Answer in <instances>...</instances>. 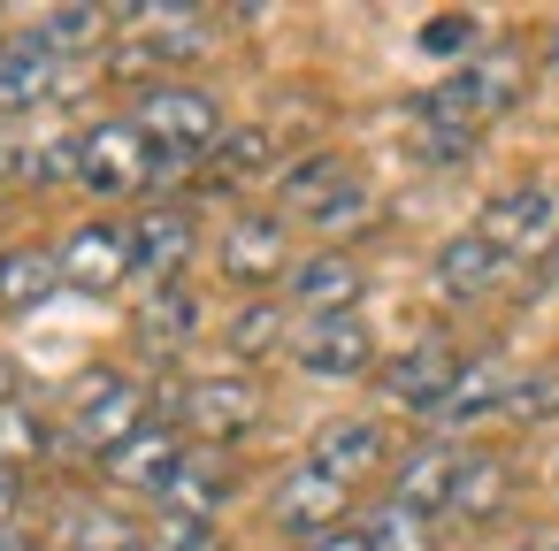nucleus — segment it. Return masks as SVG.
Returning a JSON list of instances; mask_svg holds the SVG:
<instances>
[{
  "mask_svg": "<svg viewBox=\"0 0 559 551\" xmlns=\"http://www.w3.org/2000/svg\"><path fill=\"white\" fill-rule=\"evenodd\" d=\"M123 230H131V268H139V276H154V284H185V261H192V245H200V223H192L185 200L139 207Z\"/></svg>",
  "mask_w": 559,
  "mask_h": 551,
  "instance_id": "obj_8",
  "label": "nucleus"
},
{
  "mask_svg": "<svg viewBox=\"0 0 559 551\" xmlns=\"http://www.w3.org/2000/svg\"><path fill=\"white\" fill-rule=\"evenodd\" d=\"M131 551H146V543H131Z\"/></svg>",
  "mask_w": 559,
  "mask_h": 551,
  "instance_id": "obj_46",
  "label": "nucleus"
},
{
  "mask_svg": "<svg viewBox=\"0 0 559 551\" xmlns=\"http://www.w3.org/2000/svg\"><path fill=\"white\" fill-rule=\"evenodd\" d=\"M78 169H85V139H70V131L62 139H32V154H24L32 184H70Z\"/></svg>",
  "mask_w": 559,
  "mask_h": 551,
  "instance_id": "obj_31",
  "label": "nucleus"
},
{
  "mask_svg": "<svg viewBox=\"0 0 559 551\" xmlns=\"http://www.w3.org/2000/svg\"><path fill=\"white\" fill-rule=\"evenodd\" d=\"M345 184H353L345 154H307V161H292V169L276 177L284 207H292V215H307V223H314V215H322V207H330V200H337Z\"/></svg>",
  "mask_w": 559,
  "mask_h": 551,
  "instance_id": "obj_20",
  "label": "nucleus"
},
{
  "mask_svg": "<svg viewBox=\"0 0 559 551\" xmlns=\"http://www.w3.org/2000/svg\"><path fill=\"white\" fill-rule=\"evenodd\" d=\"M460 467H467V452H460V444H444V436H429V444H414V452L399 459L391 498H399V505H414V513H452Z\"/></svg>",
  "mask_w": 559,
  "mask_h": 551,
  "instance_id": "obj_16",
  "label": "nucleus"
},
{
  "mask_svg": "<svg viewBox=\"0 0 559 551\" xmlns=\"http://www.w3.org/2000/svg\"><path fill=\"white\" fill-rule=\"evenodd\" d=\"M353 223H368V184H360V177H353V184L314 215V230H353Z\"/></svg>",
  "mask_w": 559,
  "mask_h": 551,
  "instance_id": "obj_36",
  "label": "nucleus"
},
{
  "mask_svg": "<svg viewBox=\"0 0 559 551\" xmlns=\"http://www.w3.org/2000/svg\"><path fill=\"white\" fill-rule=\"evenodd\" d=\"M506 268H513V261H506L483 230H460V238L437 245V291H444V299H483V291L506 284Z\"/></svg>",
  "mask_w": 559,
  "mask_h": 551,
  "instance_id": "obj_18",
  "label": "nucleus"
},
{
  "mask_svg": "<svg viewBox=\"0 0 559 551\" xmlns=\"http://www.w3.org/2000/svg\"><path fill=\"white\" fill-rule=\"evenodd\" d=\"M223 345H230L238 360H261V352H276V345H284V307H276V299H246V307L230 314Z\"/></svg>",
  "mask_w": 559,
  "mask_h": 551,
  "instance_id": "obj_29",
  "label": "nucleus"
},
{
  "mask_svg": "<svg viewBox=\"0 0 559 551\" xmlns=\"http://www.w3.org/2000/svg\"><path fill=\"white\" fill-rule=\"evenodd\" d=\"M146 551H223V528L215 520H185V513H162Z\"/></svg>",
  "mask_w": 559,
  "mask_h": 551,
  "instance_id": "obj_33",
  "label": "nucleus"
},
{
  "mask_svg": "<svg viewBox=\"0 0 559 551\" xmlns=\"http://www.w3.org/2000/svg\"><path fill=\"white\" fill-rule=\"evenodd\" d=\"M24 154H32V139L0 131V184H9V177H24Z\"/></svg>",
  "mask_w": 559,
  "mask_h": 551,
  "instance_id": "obj_38",
  "label": "nucleus"
},
{
  "mask_svg": "<svg viewBox=\"0 0 559 551\" xmlns=\"http://www.w3.org/2000/svg\"><path fill=\"white\" fill-rule=\"evenodd\" d=\"M551 490H559V452H551Z\"/></svg>",
  "mask_w": 559,
  "mask_h": 551,
  "instance_id": "obj_43",
  "label": "nucleus"
},
{
  "mask_svg": "<svg viewBox=\"0 0 559 551\" xmlns=\"http://www.w3.org/2000/svg\"><path fill=\"white\" fill-rule=\"evenodd\" d=\"M16 513H24V475L0 467V528H16Z\"/></svg>",
  "mask_w": 559,
  "mask_h": 551,
  "instance_id": "obj_37",
  "label": "nucleus"
},
{
  "mask_svg": "<svg viewBox=\"0 0 559 551\" xmlns=\"http://www.w3.org/2000/svg\"><path fill=\"white\" fill-rule=\"evenodd\" d=\"M521 100V55H490V62H460V70H444L429 93H421V123H437V131H483L490 116H506Z\"/></svg>",
  "mask_w": 559,
  "mask_h": 551,
  "instance_id": "obj_1",
  "label": "nucleus"
},
{
  "mask_svg": "<svg viewBox=\"0 0 559 551\" xmlns=\"http://www.w3.org/2000/svg\"><path fill=\"white\" fill-rule=\"evenodd\" d=\"M467 154H475L467 131H437V123L414 131V161H429V169H452V161H467Z\"/></svg>",
  "mask_w": 559,
  "mask_h": 551,
  "instance_id": "obj_35",
  "label": "nucleus"
},
{
  "mask_svg": "<svg viewBox=\"0 0 559 551\" xmlns=\"http://www.w3.org/2000/svg\"><path fill=\"white\" fill-rule=\"evenodd\" d=\"M78 139H85V169H78L85 192L131 200V192L154 184V139H146L131 116H123V123H93V131H78Z\"/></svg>",
  "mask_w": 559,
  "mask_h": 551,
  "instance_id": "obj_4",
  "label": "nucleus"
},
{
  "mask_svg": "<svg viewBox=\"0 0 559 551\" xmlns=\"http://www.w3.org/2000/svg\"><path fill=\"white\" fill-rule=\"evenodd\" d=\"M544 551H559V536H551V543H544Z\"/></svg>",
  "mask_w": 559,
  "mask_h": 551,
  "instance_id": "obj_44",
  "label": "nucleus"
},
{
  "mask_svg": "<svg viewBox=\"0 0 559 551\" xmlns=\"http://www.w3.org/2000/svg\"><path fill=\"white\" fill-rule=\"evenodd\" d=\"M292 360H299L307 375H360V368L376 360V330H368L360 314H322V322H299Z\"/></svg>",
  "mask_w": 559,
  "mask_h": 551,
  "instance_id": "obj_11",
  "label": "nucleus"
},
{
  "mask_svg": "<svg viewBox=\"0 0 559 551\" xmlns=\"http://www.w3.org/2000/svg\"><path fill=\"white\" fill-rule=\"evenodd\" d=\"M284 268H292V230H284V215H238V223L223 230V276H230V284L261 291V284H276Z\"/></svg>",
  "mask_w": 559,
  "mask_h": 551,
  "instance_id": "obj_10",
  "label": "nucleus"
},
{
  "mask_svg": "<svg viewBox=\"0 0 559 551\" xmlns=\"http://www.w3.org/2000/svg\"><path fill=\"white\" fill-rule=\"evenodd\" d=\"M139 337L162 345V352L192 345V337H200V299H192V284H154V299L139 307Z\"/></svg>",
  "mask_w": 559,
  "mask_h": 551,
  "instance_id": "obj_21",
  "label": "nucleus"
},
{
  "mask_svg": "<svg viewBox=\"0 0 559 551\" xmlns=\"http://www.w3.org/2000/svg\"><path fill=\"white\" fill-rule=\"evenodd\" d=\"M460 368H467V360H460L444 337H421L414 352H399V360L383 368V398L406 406V414H429V421H437L444 398H452V383H460Z\"/></svg>",
  "mask_w": 559,
  "mask_h": 551,
  "instance_id": "obj_9",
  "label": "nucleus"
},
{
  "mask_svg": "<svg viewBox=\"0 0 559 551\" xmlns=\"http://www.w3.org/2000/svg\"><path fill=\"white\" fill-rule=\"evenodd\" d=\"M322 475H337V482H360V475H376L383 459H391V429L376 421V414H337V421H322L314 429V452H307Z\"/></svg>",
  "mask_w": 559,
  "mask_h": 551,
  "instance_id": "obj_12",
  "label": "nucleus"
},
{
  "mask_svg": "<svg viewBox=\"0 0 559 551\" xmlns=\"http://www.w3.org/2000/svg\"><path fill=\"white\" fill-rule=\"evenodd\" d=\"M9 398H16V391H9V368H0V406H9Z\"/></svg>",
  "mask_w": 559,
  "mask_h": 551,
  "instance_id": "obj_42",
  "label": "nucleus"
},
{
  "mask_svg": "<svg viewBox=\"0 0 559 551\" xmlns=\"http://www.w3.org/2000/svg\"><path fill=\"white\" fill-rule=\"evenodd\" d=\"M55 291H62V261H55V253L24 245V253L0 261V307H9V314H32V307L55 299Z\"/></svg>",
  "mask_w": 559,
  "mask_h": 551,
  "instance_id": "obj_23",
  "label": "nucleus"
},
{
  "mask_svg": "<svg viewBox=\"0 0 559 551\" xmlns=\"http://www.w3.org/2000/svg\"><path fill=\"white\" fill-rule=\"evenodd\" d=\"M230 490H238L230 459H223L215 444H192V452H185V467H177V475H169V490H162V513H185V520H215V513L230 505Z\"/></svg>",
  "mask_w": 559,
  "mask_h": 551,
  "instance_id": "obj_17",
  "label": "nucleus"
},
{
  "mask_svg": "<svg viewBox=\"0 0 559 551\" xmlns=\"http://www.w3.org/2000/svg\"><path fill=\"white\" fill-rule=\"evenodd\" d=\"M185 452H192V444H185L169 421H146L139 436H123V444L100 459V475H108V482H123V490H154V498H162V490H169V475L185 467Z\"/></svg>",
  "mask_w": 559,
  "mask_h": 551,
  "instance_id": "obj_15",
  "label": "nucleus"
},
{
  "mask_svg": "<svg viewBox=\"0 0 559 551\" xmlns=\"http://www.w3.org/2000/svg\"><path fill=\"white\" fill-rule=\"evenodd\" d=\"M521 551H544V543H521Z\"/></svg>",
  "mask_w": 559,
  "mask_h": 551,
  "instance_id": "obj_45",
  "label": "nucleus"
},
{
  "mask_svg": "<svg viewBox=\"0 0 559 551\" xmlns=\"http://www.w3.org/2000/svg\"><path fill=\"white\" fill-rule=\"evenodd\" d=\"M108 32H116V9H47L32 39L47 55H78V47H100Z\"/></svg>",
  "mask_w": 559,
  "mask_h": 551,
  "instance_id": "obj_26",
  "label": "nucleus"
},
{
  "mask_svg": "<svg viewBox=\"0 0 559 551\" xmlns=\"http://www.w3.org/2000/svg\"><path fill=\"white\" fill-rule=\"evenodd\" d=\"M62 77V55H47L32 32L0 47V116H16V108H39Z\"/></svg>",
  "mask_w": 559,
  "mask_h": 551,
  "instance_id": "obj_19",
  "label": "nucleus"
},
{
  "mask_svg": "<svg viewBox=\"0 0 559 551\" xmlns=\"http://www.w3.org/2000/svg\"><path fill=\"white\" fill-rule=\"evenodd\" d=\"M55 543H62V551H131V543H146V536H131V520L108 513V505H70L62 528H55Z\"/></svg>",
  "mask_w": 559,
  "mask_h": 551,
  "instance_id": "obj_25",
  "label": "nucleus"
},
{
  "mask_svg": "<svg viewBox=\"0 0 559 551\" xmlns=\"http://www.w3.org/2000/svg\"><path fill=\"white\" fill-rule=\"evenodd\" d=\"M314 551H368V536H360V528H345V536H330V543H314Z\"/></svg>",
  "mask_w": 559,
  "mask_h": 551,
  "instance_id": "obj_39",
  "label": "nucleus"
},
{
  "mask_svg": "<svg viewBox=\"0 0 559 551\" xmlns=\"http://www.w3.org/2000/svg\"><path fill=\"white\" fill-rule=\"evenodd\" d=\"M506 490H513L506 459H498V452H467L460 490H452V513H460V520H498V513H506Z\"/></svg>",
  "mask_w": 559,
  "mask_h": 551,
  "instance_id": "obj_24",
  "label": "nucleus"
},
{
  "mask_svg": "<svg viewBox=\"0 0 559 551\" xmlns=\"http://www.w3.org/2000/svg\"><path fill=\"white\" fill-rule=\"evenodd\" d=\"M544 62H551V70H559V24H551V39H544Z\"/></svg>",
  "mask_w": 559,
  "mask_h": 551,
  "instance_id": "obj_41",
  "label": "nucleus"
},
{
  "mask_svg": "<svg viewBox=\"0 0 559 551\" xmlns=\"http://www.w3.org/2000/svg\"><path fill=\"white\" fill-rule=\"evenodd\" d=\"M475 39H483V24H475V16H460V9L429 16V32H421V47H429V55H467Z\"/></svg>",
  "mask_w": 559,
  "mask_h": 551,
  "instance_id": "obj_34",
  "label": "nucleus"
},
{
  "mask_svg": "<svg viewBox=\"0 0 559 551\" xmlns=\"http://www.w3.org/2000/svg\"><path fill=\"white\" fill-rule=\"evenodd\" d=\"M0 551H39L32 536H16V528H0Z\"/></svg>",
  "mask_w": 559,
  "mask_h": 551,
  "instance_id": "obj_40",
  "label": "nucleus"
},
{
  "mask_svg": "<svg viewBox=\"0 0 559 551\" xmlns=\"http://www.w3.org/2000/svg\"><path fill=\"white\" fill-rule=\"evenodd\" d=\"M55 261H62L70 291H116L131 276V230L123 223H85V230H70V245Z\"/></svg>",
  "mask_w": 559,
  "mask_h": 551,
  "instance_id": "obj_13",
  "label": "nucleus"
},
{
  "mask_svg": "<svg viewBox=\"0 0 559 551\" xmlns=\"http://www.w3.org/2000/svg\"><path fill=\"white\" fill-rule=\"evenodd\" d=\"M169 414H177L200 444H230V436H246V429L261 421V391H253L246 375H200V383L169 391Z\"/></svg>",
  "mask_w": 559,
  "mask_h": 551,
  "instance_id": "obj_6",
  "label": "nucleus"
},
{
  "mask_svg": "<svg viewBox=\"0 0 559 551\" xmlns=\"http://www.w3.org/2000/svg\"><path fill=\"white\" fill-rule=\"evenodd\" d=\"M506 261H544V253H559V192L551 184H528V192H506V200H490L483 207V223H475Z\"/></svg>",
  "mask_w": 559,
  "mask_h": 551,
  "instance_id": "obj_7",
  "label": "nucleus"
},
{
  "mask_svg": "<svg viewBox=\"0 0 559 551\" xmlns=\"http://www.w3.org/2000/svg\"><path fill=\"white\" fill-rule=\"evenodd\" d=\"M207 161H215V169H223V184H230V177H253V169H269V161H276V139H269L261 123H246V131H223Z\"/></svg>",
  "mask_w": 559,
  "mask_h": 551,
  "instance_id": "obj_30",
  "label": "nucleus"
},
{
  "mask_svg": "<svg viewBox=\"0 0 559 551\" xmlns=\"http://www.w3.org/2000/svg\"><path fill=\"white\" fill-rule=\"evenodd\" d=\"M551 406H559V368L513 375V391H506V421H544Z\"/></svg>",
  "mask_w": 559,
  "mask_h": 551,
  "instance_id": "obj_32",
  "label": "nucleus"
},
{
  "mask_svg": "<svg viewBox=\"0 0 559 551\" xmlns=\"http://www.w3.org/2000/svg\"><path fill=\"white\" fill-rule=\"evenodd\" d=\"M360 536H368V551H429V543H437L429 513H414V505H399V498H383V505L360 520Z\"/></svg>",
  "mask_w": 559,
  "mask_h": 551,
  "instance_id": "obj_27",
  "label": "nucleus"
},
{
  "mask_svg": "<svg viewBox=\"0 0 559 551\" xmlns=\"http://www.w3.org/2000/svg\"><path fill=\"white\" fill-rule=\"evenodd\" d=\"M131 123L162 146V154H215V139H223V108L207 100V93H192V85H154L139 108H131Z\"/></svg>",
  "mask_w": 559,
  "mask_h": 551,
  "instance_id": "obj_3",
  "label": "nucleus"
},
{
  "mask_svg": "<svg viewBox=\"0 0 559 551\" xmlns=\"http://www.w3.org/2000/svg\"><path fill=\"white\" fill-rule=\"evenodd\" d=\"M32 459H47V421H39L32 398H9V406H0V467L24 475Z\"/></svg>",
  "mask_w": 559,
  "mask_h": 551,
  "instance_id": "obj_28",
  "label": "nucleus"
},
{
  "mask_svg": "<svg viewBox=\"0 0 559 551\" xmlns=\"http://www.w3.org/2000/svg\"><path fill=\"white\" fill-rule=\"evenodd\" d=\"M345 513H353V482L322 475L314 459L284 467V482H276V498H269L276 536H292V543H307V551L330 543V536H345Z\"/></svg>",
  "mask_w": 559,
  "mask_h": 551,
  "instance_id": "obj_2",
  "label": "nucleus"
},
{
  "mask_svg": "<svg viewBox=\"0 0 559 551\" xmlns=\"http://www.w3.org/2000/svg\"><path fill=\"white\" fill-rule=\"evenodd\" d=\"M284 291H292V307H299L307 322H322V314H353L360 291H368V268H360L353 253H314V261H299V268L284 276Z\"/></svg>",
  "mask_w": 559,
  "mask_h": 551,
  "instance_id": "obj_14",
  "label": "nucleus"
},
{
  "mask_svg": "<svg viewBox=\"0 0 559 551\" xmlns=\"http://www.w3.org/2000/svg\"><path fill=\"white\" fill-rule=\"evenodd\" d=\"M506 391H513V368H506V360H467L437 421H483V414H506Z\"/></svg>",
  "mask_w": 559,
  "mask_h": 551,
  "instance_id": "obj_22",
  "label": "nucleus"
},
{
  "mask_svg": "<svg viewBox=\"0 0 559 551\" xmlns=\"http://www.w3.org/2000/svg\"><path fill=\"white\" fill-rule=\"evenodd\" d=\"M146 429V391L139 383H123V375H85L78 391H70V436L93 452V459H108L123 436H139Z\"/></svg>",
  "mask_w": 559,
  "mask_h": 551,
  "instance_id": "obj_5",
  "label": "nucleus"
}]
</instances>
